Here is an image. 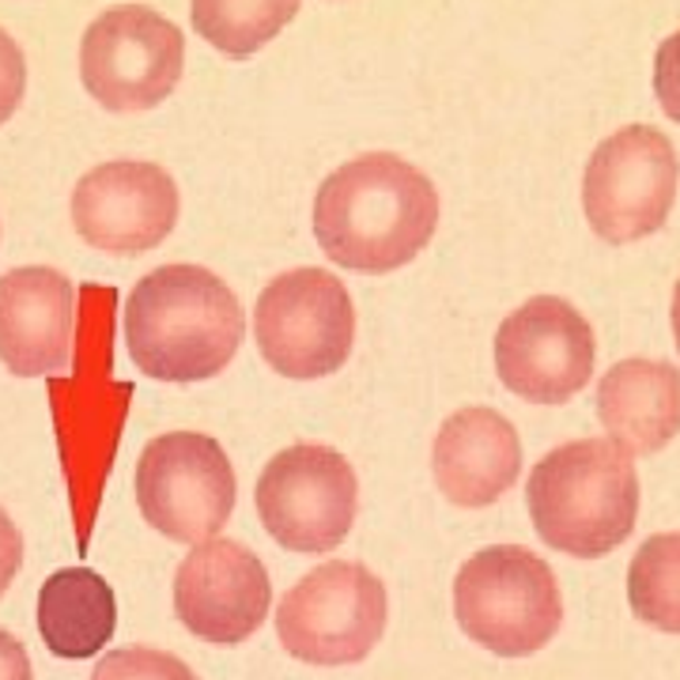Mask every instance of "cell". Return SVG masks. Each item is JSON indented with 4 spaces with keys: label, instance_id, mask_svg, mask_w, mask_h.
Wrapping results in <instances>:
<instances>
[{
    "label": "cell",
    "instance_id": "2",
    "mask_svg": "<svg viewBox=\"0 0 680 680\" xmlns=\"http://www.w3.org/2000/svg\"><path fill=\"white\" fill-rule=\"evenodd\" d=\"M246 337L238 295L200 265H159L126 303L129 356L156 382H205L227 371Z\"/></svg>",
    "mask_w": 680,
    "mask_h": 680
},
{
    "label": "cell",
    "instance_id": "20",
    "mask_svg": "<svg viewBox=\"0 0 680 680\" xmlns=\"http://www.w3.org/2000/svg\"><path fill=\"white\" fill-rule=\"evenodd\" d=\"M91 680H197V673L181 658L167 654V650L126 647V650H110L95 666Z\"/></svg>",
    "mask_w": 680,
    "mask_h": 680
},
{
    "label": "cell",
    "instance_id": "17",
    "mask_svg": "<svg viewBox=\"0 0 680 680\" xmlns=\"http://www.w3.org/2000/svg\"><path fill=\"white\" fill-rule=\"evenodd\" d=\"M118 601L102 574L91 568H61L38 590V631L57 658H91L114 639Z\"/></svg>",
    "mask_w": 680,
    "mask_h": 680
},
{
    "label": "cell",
    "instance_id": "25",
    "mask_svg": "<svg viewBox=\"0 0 680 680\" xmlns=\"http://www.w3.org/2000/svg\"><path fill=\"white\" fill-rule=\"evenodd\" d=\"M669 322H673V344L680 352V280L673 284V303H669Z\"/></svg>",
    "mask_w": 680,
    "mask_h": 680
},
{
    "label": "cell",
    "instance_id": "7",
    "mask_svg": "<svg viewBox=\"0 0 680 680\" xmlns=\"http://www.w3.org/2000/svg\"><path fill=\"white\" fill-rule=\"evenodd\" d=\"M254 337L284 378H325L344 367L356 341V311L344 280L325 269H292L265 284L254 306Z\"/></svg>",
    "mask_w": 680,
    "mask_h": 680
},
{
    "label": "cell",
    "instance_id": "8",
    "mask_svg": "<svg viewBox=\"0 0 680 680\" xmlns=\"http://www.w3.org/2000/svg\"><path fill=\"white\" fill-rule=\"evenodd\" d=\"M186 38L178 23L144 4L99 12L80 38V80L114 114L151 110L178 88Z\"/></svg>",
    "mask_w": 680,
    "mask_h": 680
},
{
    "label": "cell",
    "instance_id": "1",
    "mask_svg": "<svg viewBox=\"0 0 680 680\" xmlns=\"http://www.w3.org/2000/svg\"><path fill=\"white\" fill-rule=\"evenodd\" d=\"M438 189L394 151L341 162L314 197V235L333 265L352 273H394L431 243Z\"/></svg>",
    "mask_w": 680,
    "mask_h": 680
},
{
    "label": "cell",
    "instance_id": "13",
    "mask_svg": "<svg viewBox=\"0 0 680 680\" xmlns=\"http://www.w3.org/2000/svg\"><path fill=\"white\" fill-rule=\"evenodd\" d=\"M273 582L265 563L246 544L208 538L178 563L175 612L197 639L213 647H238L265 624Z\"/></svg>",
    "mask_w": 680,
    "mask_h": 680
},
{
    "label": "cell",
    "instance_id": "9",
    "mask_svg": "<svg viewBox=\"0 0 680 680\" xmlns=\"http://www.w3.org/2000/svg\"><path fill=\"white\" fill-rule=\"evenodd\" d=\"M254 500L276 544L299 555H322L348 538L359 506V481L341 450L295 443L265 462Z\"/></svg>",
    "mask_w": 680,
    "mask_h": 680
},
{
    "label": "cell",
    "instance_id": "14",
    "mask_svg": "<svg viewBox=\"0 0 680 680\" xmlns=\"http://www.w3.org/2000/svg\"><path fill=\"white\" fill-rule=\"evenodd\" d=\"M76 287L50 265L0 276V359L19 378H53L72 359Z\"/></svg>",
    "mask_w": 680,
    "mask_h": 680
},
{
    "label": "cell",
    "instance_id": "22",
    "mask_svg": "<svg viewBox=\"0 0 680 680\" xmlns=\"http://www.w3.org/2000/svg\"><path fill=\"white\" fill-rule=\"evenodd\" d=\"M27 91V61L12 35L0 27V126L19 110Z\"/></svg>",
    "mask_w": 680,
    "mask_h": 680
},
{
    "label": "cell",
    "instance_id": "21",
    "mask_svg": "<svg viewBox=\"0 0 680 680\" xmlns=\"http://www.w3.org/2000/svg\"><path fill=\"white\" fill-rule=\"evenodd\" d=\"M654 95L666 118L680 126V31L662 38L654 53Z\"/></svg>",
    "mask_w": 680,
    "mask_h": 680
},
{
    "label": "cell",
    "instance_id": "10",
    "mask_svg": "<svg viewBox=\"0 0 680 680\" xmlns=\"http://www.w3.org/2000/svg\"><path fill=\"white\" fill-rule=\"evenodd\" d=\"M137 506L167 541L200 544L216 538L235 511V469L227 450L200 431H167L140 450Z\"/></svg>",
    "mask_w": 680,
    "mask_h": 680
},
{
    "label": "cell",
    "instance_id": "16",
    "mask_svg": "<svg viewBox=\"0 0 680 680\" xmlns=\"http://www.w3.org/2000/svg\"><path fill=\"white\" fill-rule=\"evenodd\" d=\"M598 420L631 454H658L680 435V367L669 359H620L598 382Z\"/></svg>",
    "mask_w": 680,
    "mask_h": 680
},
{
    "label": "cell",
    "instance_id": "18",
    "mask_svg": "<svg viewBox=\"0 0 680 680\" xmlns=\"http://www.w3.org/2000/svg\"><path fill=\"white\" fill-rule=\"evenodd\" d=\"M303 0H194L197 35L227 57H250L299 16Z\"/></svg>",
    "mask_w": 680,
    "mask_h": 680
},
{
    "label": "cell",
    "instance_id": "4",
    "mask_svg": "<svg viewBox=\"0 0 680 680\" xmlns=\"http://www.w3.org/2000/svg\"><path fill=\"white\" fill-rule=\"evenodd\" d=\"M454 617L465 635L492 654H538L563 624L560 582L538 552L522 544H492L457 568Z\"/></svg>",
    "mask_w": 680,
    "mask_h": 680
},
{
    "label": "cell",
    "instance_id": "23",
    "mask_svg": "<svg viewBox=\"0 0 680 680\" xmlns=\"http://www.w3.org/2000/svg\"><path fill=\"white\" fill-rule=\"evenodd\" d=\"M19 568H23V538H19L16 522L0 511V598L16 582Z\"/></svg>",
    "mask_w": 680,
    "mask_h": 680
},
{
    "label": "cell",
    "instance_id": "24",
    "mask_svg": "<svg viewBox=\"0 0 680 680\" xmlns=\"http://www.w3.org/2000/svg\"><path fill=\"white\" fill-rule=\"evenodd\" d=\"M0 680H35L27 647L4 628H0Z\"/></svg>",
    "mask_w": 680,
    "mask_h": 680
},
{
    "label": "cell",
    "instance_id": "19",
    "mask_svg": "<svg viewBox=\"0 0 680 680\" xmlns=\"http://www.w3.org/2000/svg\"><path fill=\"white\" fill-rule=\"evenodd\" d=\"M628 605L635 620L680 635V533H654L628 568Z\"/></svg>",
    "mask_w": 680,
    "mask_h": 680
},
{
    "label": "cell",
    "instance_id": "11",
    "mask_svg": "<svg viewBox=\"0 0 680 680\" xmlns=\"http://www.w3.org/2000/svg\"><path fill=\"white\" fill-rule=\"evenodd\" d=\"M598 344L593 325L560 295H533L495 333V371L511 394L533 405H563L590 386Z\"/></svg>",
    "mask_w": 680,
    "mask_h": 680
},
{
    "label": "cell",
    "instance_id": "15",
    "mask_svg": "<svg viewBox=\"0 0 680 680\" xmlns=\"http://www.w3.org/2000/svg\"><path fill=\"white\" fill-rule=\"evenodd\" d=\"M438 492L457 506H492L522 473V438L495 408L469 405L446 416L431 446Z\"/></svg>",
    "mask_w": 680,
    "mask_h": 680
},
{
    "label": "cell",
    "instance_id": "6",
    "mask_svg": "<svg viewBox=\"0 0 680 680\" xmlns=\"http://www.w3.org/2000/svg\"><path fill=\"white\" fill-rule=\"evenodd\" d=\"M680 186L673 140L654 126H624L593 148L582 170V213L590 231L628 246L666 227Z\"/></svg>",
    "mask_w": 680,
    "mask_h": 680
},
{
    "label": "cell",
    "instance_id": "5",
    "mask_svg": "<svg viewBox=\"0 0 680 680\" xmlns=\"http://www.w3.org/2000/svg\"><path fill=\"white\" fill-rule=\"evenodd\" d=\"M386 587L352 560L306 571L276 609L284 650L311 666H352L378 647L386 631Z\"/></svg>",
    "mask_w": 680,
    "mask_h": 680
},
{
    "label": "cell",
    "instance_id": "12",
    "mask_svg": "<svg viewBox=\"0 0 680 680\" xmlns=\"http://www.w3.org/2000/svg\"><path fill=\"white\" fill-rule=\"evenodd\" d=\"M178 186L159 162L110 159L72 189V224L88 246L114 257L148 254L175 231Z\"/></svg>",
    "mask_w": 680,
    "mask_h": 680
},
{
    "label": "cell",
    "instance_id": "3",
    "mask_svg": "<svg viewBox=\"0 0 680 680\" xmlns=\"http://www.w3.org/2000/svg\"><path fill=\"white\" fill-rule=\"evenodd\" d=\"M525 506L549 549L574 560H601L635 530V454L609 435L560 443L530 469Z\"/></svg>",
    "mask_w": 680,
    "mask_h": 680
}]
</instances>
